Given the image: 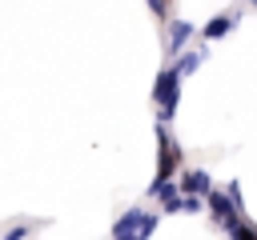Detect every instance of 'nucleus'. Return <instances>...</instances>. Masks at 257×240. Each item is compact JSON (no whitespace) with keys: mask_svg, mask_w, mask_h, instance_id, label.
Masks as SVG:
<instances>
[{"mask_svg":"<svg viewBox=\"0 0 257 240\" xmlns=\"http://www.w3.org/2000/svg\"><path fill=\"white\" fill-rule=\"evenodd\" d=\"M157 140H161V156H157V180L153 184H169L177 164H181V152H177V144H173V136L165 128H157Z\"/></svg>","mask_w":257,"mask_h":240,"instance_id":"obj_1","label":"nucleus"},{"mask_svg":"<svg viewBox=\"0 0 257 240\" xmlns=\"http://www.w3.org/2000/svg\"><path fill=\"white\" fill-rule=\"evenodd\" d=\"M153 96H157V104H161V120H169V112H173V104H177V68H165V72H161Z\"/></svg>","mask_w":257,"mask_h":240,"instance_id":"obj_2","label":"nucleus"},{"mask_svg":"<svg viewBox=\"0 0 257 240\" xmlns=\"http://www.w3.org/2000/svg\"><path fill=\"white\" fill-rule=\"evenodd\" d=\"M225 232H229V240H257V228H253L245 216H237V220H233Z\"/></svg>","mask_w":257,"mask_h":240,"instance_id":"obj_6","label":"nucleus"},{"mask_svg":"<svg viewBox=\"0 0 257 240\" xmlns=\"http://www.w3.org/2000/svg\"><path fill=\"white\" fill-rule=\"evenodd\" d=\"M141 220H145V208H128V212H120L116 224H112V240H128V236H137Z\"/></svg>","mask_w":257,"mask_h":240,"instance_id":"obj_4","label":"nucleus"},{"mask_svg":"<svg viewBox=\"0 0 257 240\" xmlns=\"http://www.w3.org/2000/svg\"><path fill=\"white\" fill-rule=\"evenodd\" d=\"M225 28H229V20H213V24H209V28H205V36H221V32H225Z\"/></svg>","mask_w":257,"mask_h":240,"instance_id":"obj_9","label":"nucleus"},{"mask_svg":"<svg viewBox=\"0 0 257 240\" xmlns=\"http://www.w3.org/2000/svg\"><path fill=\"white\" fill-rule=\"evenodd\" d=\"M149 196L161 200V212H181V188L169 180V184H149Z\"/></svg>","mask_w":257,"mask_h":240,"instance_id":"obj_3","label":"nucleus"},{"mask_svg":"<svg viewBox=\"0 0 257 240\" xmlns=\"http://www.w3.org/2000/svg\"><path fill=\"white\" fill-rule=\"evenodd\" d=\"M169 40H173V44H169V52H177V48L189 40V24H181V20H177V24H173V32H169Z\"/></svg>","mask_w":257,"mask_h":240,"instance_id":"obj_7","label":"nucleus"},{"mask_svg":"<svg viewBox=\"0 0 257 240\" xmlns=\"http://www.w3.org/2000/svg\"><path fill=\"white\" fill-rule=\"evenodd\" d=\"M205 208V196H181V212H201Z\"/></svg>","mask_w":257,"mask_h":240,"instance_id":"obj_8","label":"nucleus"},{"mask_svg":"<svg viewBox=\"0 0 257 240\" xmlns=\"http://www.w3.org/2000/svg\"><path fill=\"white\" fill-rule=\"evenodd\" d=\"M36 228H44V220H16V224H8L0 232V240H28Z\"/></svg>","mask_w":257,"mask_h":240,"instance_id":"obj_5","label":"nucleus"},{"mask_svg":"<svg viewBox=\"0 0 257 240\" xmlns=\"http://www.w3.org/2000/svg\"><path fill=\"white\" fill-rule=\"evenodd\" d=\"M149 8H153L157 16H165V8H169V0H149Z\"/></svg>","mask_w":257,"mask_h":240,"instance_id":"obj_10","label":"nucleus"}]
</instances>
